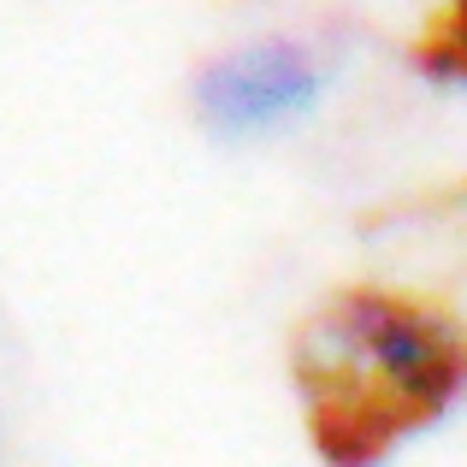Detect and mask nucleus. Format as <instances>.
Segmentation results:
<instances>
[{"label": "nucleus", "instance_id": "f257e3e1", "mask_svg": "<svg viewBox=\"0 0 467 467\" xmlns=\"http://www.w3.org/2000/svg\"><path fill=\"white\" fill-rule=\"evenodd\" d=\"M302 414L331 467H379L467 402V319L438 296L349 285L296 337Z\"/></svg>", "mask_w": 467, "mask_h": 467}, {"label": "nucleus", "instance_id": "f03ea898", "mask_svg": "<svg viewBox=\"0 0 467 467\" xmlns=\"http://www.w3.org/2000/svg\"><path fill=\"white\" fill-rule=\"evenodd\" d=\"M326 83H331V71L314 47L261 42V47H243L237 59H225L213 71L207 101H213V113L231 130H278V125H296L326 95Z\"/></svg>", "mask_w": 467, "mask_h": 467}, {"label": "nucleus", "instance_id": "7ed1b4c3", "mask_svg": "<svg viewBox=\"0 0 467 467\" xmlns=\"http://www.w3.org/2000/svg\"><path fill=\"white\" fill-rule=\"evenodd\" d=\"M426 59H432L438 78H450V83H462V89H467V0H450L438 36L426 42Z\"/></svg>", "mask_w": 467, "mask_h": 467}]
</instances>
